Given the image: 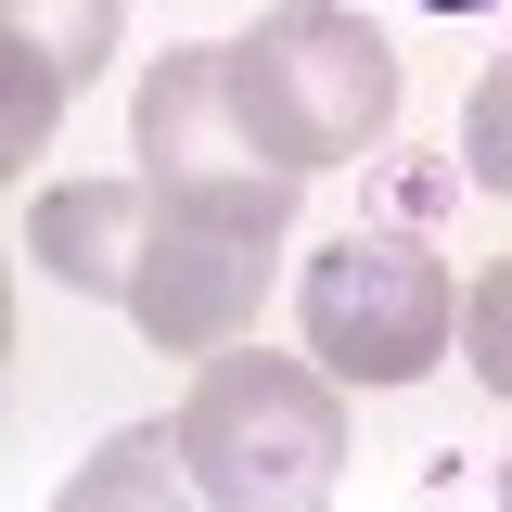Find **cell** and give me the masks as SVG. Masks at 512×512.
Masks as SVG:
<instances>
[{"instance_id":"cell-10","label":"cell","mask_w":512,"mask_h":512,"mask_svg":"<svg viewBox=\"0 0 512 512\" xmlns=\"http://www.w3.org/2000/svg\"><path fill=\"white\" fill-rule=\"evenodd\" d=\"M461 167L487 192H512V39H500V64L474 77V103H461Z\"/></svg>"},{"instance_id":"cell-1","label":"cell","mask_w":512,"mask_h":512,"mask_svg":"<svg viewBox=\"0 0 512 512\" xmlns=\"http://www.w3.org/2000/svg\"><path fill=\"white\" fill-rule=\"evenodd\" d=\"M180 461L218 512H320L346 474V397L320 359H269V346H218L180 397Z\"/></svg>"},{"instance_id":"cell-11","label":"cell","mask_w":512,"mask_h":512,"mask_svg":"<svg viewBox=\"0 0 512 512\" xmlns=\"http://www.w3.org/2000/svg\"><path fill=\"white\" fill-rule=\"evenodd\" d=\"M410 13H500V0H410Z\"/></svg>"},{"instance_id":"cell-9","label":"cell","mask_w":512,"mask_h":512,"mask_svg":"<svg viewBox=\"0 0 512 512\" xmlns=\"http://www.w3.org/2000/svg\"><path fill=\"white\" fill-rule=\"evenodd\" d=\"M461 346H474V384L512 410V256H487V269L461 282Z\"/></svg>"},{"instance_id":"cell-5","label":"cell","mask_w":512,"mask_h":512,"mask_svg":"<svg viewBox=\"0 0 512 512\" xmlns=\"http://www.w3.org/2000/svg\"><path fill=\"white\" fill-rule=\"evenodd\" d=\"M128 154L141 180L180 192V205H244V218H295V167H269L244 128V90H231V39H192V52H154L141 103H128Z\"/></svg>"},{"instance_id":"cell-3","label":"cell","mask_w":512,"mask_h":512,"mask_svg":"<svg viewBox=\"0 0 512 512\" xmlns=\"http://www.w3.org/2000/svg\"><path fill=\"white\" fill-rule=\"evenodd\" d=\"M295 320H308V359L333 384H423L448 346H461V282H448V256L410 244V231H359V244L308 256Z\"/></svg>"},{"instance_id":"cell-2","label":"cell","mask_w":512,"mask_h":512,"mask_svg":"<svg viewBox=\"0 0 512 512\" xmlns=\"http://www.w3.org/2000/svg\"><path fill=\"white\" fill-rule=\"evenodd\" d=\"M231 90H244L256 154L295 167V180L372 154L384 128H397V52H384V26L333 13V0H282V13H256L244 39H231Z\"/></svg>"},{"instance_id":"cell-4","label":"cell","mask_w":512,"mask_h":512,"mask_svg":"<svg viewBox=\"0 0 512 512\" xmlns=\"http://www.w3.org/2000/svg\"><path fill=\"white\" fill-rule=\"evenodd\" d=\"M282 231H295V218H244V205H180V192H154L141 269H128V295H116L128 333L167 346V359H218V346L269 308Z\"/></svg>"},{"instance_id":"cell-7","label":"cell","mask_w":512,"mask_h":512,"mask_svg":"<svg viewBox=\"0 0 512 512\" xmlns=\"http://www.w3.org/2000/svg\"><path fill=\"white\" fill-rule=\"evenodd\" d=\"M141 231H154V180H52V192H26V256L52 269L64 295L116 308L128 269H141Z\"/></svg>"},{"instance_id":"cell-6","label":"cell","mask_w":512,"mask_h":512,"mask_svg":"<svg viewBox=\"0 0 512 512\" xmlns=\"http://www.w3.org/2000/svg\"><path fill=\"white\" fill-rule=\"evenodd\" d=\"M116 13H128V0H0V154H13V167H39L64 90L103 77Z\"/></svg>"},{"instance_id":"cell-8","label":"cell","mask_w":512,"mask_h":512,"mask_svg":"<svg viewBox=\"0 0 512 512\" xmlns=\"http://www.w3.org/2000/svg\"><path fill=\"white\" fill-rule=\"evenodd\" d=\"M52 512H218V500L192 487L180 436H103L77 474H64V500H52Z\"/></svg>"}]
</instances>
